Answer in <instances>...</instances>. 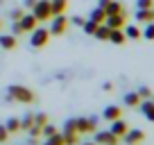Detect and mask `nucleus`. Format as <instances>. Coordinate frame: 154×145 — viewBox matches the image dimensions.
<instances>
[{"label": "nucleus", "mask_w": 154, "mask_h": 145, "mask_svg": "<svg viewBox=\"0 0 154 145\" xmlns=\"http://www.w3.org/2000/svg\"><path fill=\"white\" fill-rule=\"evenodd\" d=\"M109 32H111V27L106 23H102V25H97V29L93 32V36L100 39V41H109Z\"/></svg>", "instance_id": "a211bd4d"}, {"label": "nucleus", "mask_w": 154, "mask_h": 145, "mask_svg": "<svg viewBox=\"0 0 154 145\" xmlns=\"http://www.w3.org/2000/svg\"><path fill=\"white\" fill-rule=\"evenodd\" d=\"M136 20L138 23H152L154 20V9L149 7V9H138L136 11Z\"/></svg>", "instance_id": "f3484780"}, {"label": "nucleus", "mask_w": 154, "mask_h": 145, "mask_svg": "<svg viewBox=\"0 0 154 145\" xmlns=\"http://www.w3.org/2000/svg\"><path fill=\"white\" fill-rule=\"evenodd\" d=\"M48 41H50V32H48V27H34L32 32H29V45L32 48H45L48 45Z\"/></svg>", "instance_id": "7ed1b4c3"}, {"label": "nucleus", "mask_w": 154, "mask_h": 145, "mask_svg": "<svg viewBox=\"0 0 154 145\" xmlns=\"http://www.w3.org/2000/svg\"><path fill=\"white\" fill-rule=\"evenodd\" d=\"M11 32H14V36H18V34H23V29H20L18 20H14V29H11Z\"/></svg>", "instance_id": "f704fd0d"}, {"label": "nucleus", "mask_w": 154, "mask_h": 145, "mask_svg": "<svg viewBox=\"0 0 154 145\" xmlns=\"http://www.w3.org/2000/svg\"><path fill=\"white\" fill-rule=\"evenodd\" d=\"M7 131L9 134H16V131H20V118H9V120L5 122Z\"/></svg>", "instance_id": "4be33fe9"}, {"label": "nucleus", "mask_w": 154, "mask_h": 145, "mask_svg": "<svg viewBox=\"0 0 154 145\" xmlns=\"http://www.w3.org/2000/svg\"><path fill=\"white\" fill-rule=\"evenodd\" d=\"M106 5H109V0H100V2H97V7H102V9H104Z\"/></svg>", "instance_id": "4c0bfd02"}, {"label": "nucleus", "mask_w": 154, "mask_h": 145, "mask_svg": "<svg viewBox=\"0 0 154 145\" xmlns=\"http://www.w3.org/2000/svg\"><path fill=\"white\" fill-rule=\"evenodd\" d=\"M152 5H154V0H138V2H136V7H138V9H149Z\"/></svg>", "instance_id": "7c9ffc66"}, {"label": "nucleus", "mask_w": 154, "mask_h": 145, "mask_svg": "<svg viewBox=\"0 0 154 145\" xmlns=\"http://www.w3.org/2000/svg\"><path fill=\"white\" fill-rule=\"evenodd\" d=\"M61 134H63V145H77V143H79V134H77L75 129L61 131Z\"/></svg>", "instance_id": "aec40b11"}, {"label": "nucleus", "mask_w": 154, "mask_h": 145, "mask_svg": "<svg viewBox=\"0 0 154 145\" xmlns=\"http://www.w3.org/2000/svg\"><path fill=\"white\" fill-rule=\"evenodd\" d=\"M88 18L93 20V23H97V25H102L106 20V14H104V9H102V7H95V9L91 11V14H88Z\"/></svg>", "instance_id": "6ab92c4d"}, {"label": "nucleus", "mask_w": 154, "mask_h": 145, "mask_svg": "<svg viewBox=\"0 0 154 145\" xmlns=\"http://www.w3.org/2000/svg\"><path fill=\"white\" fill-rule=\"evenodd\" d=\"M122 32H125V36H127V39H134V41L143 36V34H140V29L136 27V25H127V27L122 29Z\"/></svg>", "instance_id": "412c9836"}, {"label": "nucleus", "mask_w": 154, "mask_h": 145, "mask_svg": "<svg viewBox=\"0 0 154 145\" xmlns=\"http://www.w3.org/2000/svg\"><path fill=\"white\" fill-rule=\"evenodd\" d=\"M102 88H104V91H113V84H111V82H104V86H102Z\"/></svg>", "instance_id": "e433bc0d"}, {"label": "nucleus", "mask_w": 154, "mask_h": 145, "mask_svg": "<svg viewBox=\"0 0 154 145\" xmlns=\"http://www.w3.org/2000/svg\"><path fill=\"white\" fill-rule=\"evenodd\" d=\"M18 45V41H16L14 34H0V48L7 50V52H11V50Z\"/></svg>", "instance_id": "9b49d317"}, {"label": "nucleus", "mask_w": 154, "mask_h": 145, "mask_svg": "<svg viewBox=\"0 0 154 145\" xmlns=\"http://www.w3.org/2000/svg\"><path fill=\"white\" fill-rule=\"evenodd\" d=\"M82 145H97V143H95V140H93V143H82Z\"/></svg>", "instance_id": "ea45409f"}, {"label": "nucleus", "mask_w": 154, "mask_h": 145, "mask_svg": "<svg viewBox=\"0 0 154 145\" xmlns=\"http://www.w3.org/2000/svg\"><path fill=\"white\" fill-rule=\"evenodd\" d=\"M32 125H34V113H25V116L20 118V129H25V131H27Z\"/></svg>", "instance_id": "b1692460"}, {"label": "nucleus", "mask_w": 154, "mask_h": 145, "mask_svg": "<svg viewBox=\"0 0 154 145\" xmlns=\"http://www.w3.org/2000/svg\"><path fill=\"white\" fill-rule=\"evenodd\" d=\"M50 9H52V16L66 14V9H68V0H50Z\"/></svg>", "instance_id": "4468645a"}, {"label": "nucleus", "mask_w": 154, "mask_h": 145, "mask_svg": "<svg viewBox=\"0 0 154 145\" xmlns=\"http://www.w3.org/2000/svg\"><path fill=\"white\" fill-rule=\"evenodd\" d=\"M109 41H111V43H116V45H122V43H125L127 36H125V32H122V27L111 29V32H109Z\"/></svg>", "instance_id": "2eb2a0df"}, {"label": "nucleus", "mask_w": 154, "mask_h": 145, "mask_svg": "<svg viewBox=\"0 0 154 145\" xmlns=\"http://www.w3.org/2000/svg\"><path fill=\"white\" fill-rule=\"evenodd\" d=\"M18 25H20V29H23V34H29L34 27H38V20H36L34 14H23L18 18Z\"/></svg>", "instance_id": "423d86ee"}, {"label": "nucleus", "mask_w": 154, "mask_h": 145, "mask_svg": "<svg viewBox=\"0 0 154 145\" xmlns=\"http://www.w3.org/2000/svg\"><path fill=\"white\" fill-rule=\"evenodd\" d=\"M23 14H25V9H23V7H18V9H11V14H9V16H11V20H18Z\"/></svg>", "instance_id": "473e14b6"}, {"label": "nucleus", "mask_w": 154, "mask_h": 145, "mask_svg": "<svg viewBox=\"0 0 154 145\" xmlns=\"http://www.w3.org/2000/svg\"><path fill=\"white\" fill-rule=\"evenodd\" d=\"M138 106H140V111H143V116L154 122V100H140Z\"/></svg>", "instance_id": "f8f14e48"}, {"label": "nucleus", "mask_w": 154, "mask_h": 145, "mask_svg": "<svg viewBox=\"0 0 154 145\" xmlns=\"http://www.w3.org/2000/svg\"><path fill=\"white\" fill-rule=\"evenodd\" d=\"M125 104L127 106H138L140 104V95L138 93H127L125 95Z\"/></svg>", "instance_id": "5701e85b"}, {"label": "nucleus", "mask_w": 154, "mask_h": 145, "mask_svg": "<svg viewBox=\"0 0 154 145\" xmlns=\"http://www.w3.org/2000/svg\"><path fill=\"white\" fill-rule=\"evenodd\" d=\"M102 118H104L106 122L116 120V118H122V109L120 106H106L104 111H102Z\"/></svg>", "instance_id": "ddd939ff"}, {"label": "nucleus", "mask_w": 154, "mask_h": 145, "mask_svg": "<svg viewBox=\"0 0 154 145\" xmlns=\"http://www.w3.org/2000/svg\"><path fill=\"white\" fill-rule=\"evenodd\" d=\"M68 25H70V20H68L66 14L52 16V18H50V27H48L50 36H63V34H66V29H68Z\"/></svg>", "instance_id": "f03ea898"}, {"label": "nucleus", "mask_w": 154, "mask_h": 145, "mask_svg": "<svg viewBox=\"0 0 154 145\" xmlns=\"http://www.w3.org/2000/svg\"><path fill=\"white\" fill-rule=\"evenodd\" d=\"M41 134L45 136V138H48V136H52V134H57V127L54 125H48V122H45L43 127H41Z\"/></svg>", "instance_id": "a878e982"}, {"label": "nucleus", "mask_w": 154, "mask_h": 145, "mask_svg": "<svg viewBox=\"0 0 154 145\" xmlns=\"http://www.w3.org/2000/svg\"><path fill=\"white\" fill-rule=\"evenodd\" d=\"M45 122H48V116H45V113H36V116H34V125L43 127Z\"/></svg>", "instance_id": "c756f323"}, {"label": "nucleus", "mask_w": 154, "mask_h": 145, "mask_svg": "<svg viewBox=\"0 0 154 145\" xmlns=\"http://www.w3.org/2000/svg\"><path fill=\"white\" fill-rule=\"evenodd\" d=\"M29 136H32V143H34V140H36L38 138V136H41V127H38V125H32V127H29Z\"/></svg>", "instance_id": "c85d7f7f"}, {"label": "nucleus", "mask_w": 154, "mask_h": 145, "mask_svg": "<svg viewBox=\"0 0 154 145\" xmlns=\"http://www.w3.org/2000/svg\"><path fill=\"white\" fill-rule=\"evenodd\" d=\"M7 138H9V131L5 125H0V143H7Z\"/></svg>", "instance_id": "2f4dec72"}, {"label": "nucleus", "mask_w": 154, "mask_h": 145, "mask_svg": "<svg viewBox=\"0 0 154 145\" xmlns=\"http://www.w3.org/2000/svg\"><path fill=\"white\" fill-rule=\"evenodd\" d=\"M125 11V7L118 2V0H109V5L104 7V14L106 16H116V14H122Z\"/></svg>", "instance_id": "dca6fc26"}, {"label": "nucleus", "mask_w": 154, "mask_h": 145, "mask_svg": "<svg viewBox=\"0 0 154 145\" xmlns=\"http://www.w3.org/2000/svg\"><path fill=\"white\" fill-rule=\"evenodd\" d=\"M43 145H54V143H50V140H48V138H45V143H43Z\"/></svg>", "instance_id": "58836bf2"}, {"label": "nucleus", "mask_w": 154, "mask_h": 145, "mask_svg": "<svg viewBox=\"0 0 154 145\" xmlns=\"http://www.w3.org/2000/svg\"><path fill=\"white\" fill-rule=\"evenodd\" d=\"M82 27H84V32H86V34H93V32L97 29V23H93V20L88 18V20H84V25H82Z\"/></svg>", "instance_id": "bb28decb"}, {"label": "nucleus", "mask_w": 154, "mask_h": 145, "mask_svg": "<svg viewBox=\"0 0 154 145\" xmlns=\"http://www.w3.org/2000/svg\"><path fill=\"white\" fill-rule=\"evenodd\" d=\"M95 125H97L95 118H75V129H77V134H79V136L95 131Z\"/></svg>", "instance_id": "39448f33"}, {"label": "nucleus", "mask_w": 154, "mask_h": 145, "mask_svg": "<svg viewBox=\"0 0 154 145\" xmlns=\"http://www.w3.org/2000/svg\"><path fill=\"white\" fill-rule=\"evenodd\" d=\"M25 145H32V143H25Z\"/></svg>", "instance_id": "79ce46f5"}, {"label": "nucleus", "mask_w": 154, "mask_h": 145, "mask_svg": "<svg viewBox=\"0 0 154 145\" xmlns=\"http://www.w3.org/2000/svg\"><path fill=\"white\" fill-rule=\"evenodd\" d=\"M68 20H70L72 25H77V27H82V25H84V18H82V16H72V18H68Z\"/></svg>", "instance_id": "72a5a7b5"}, {"label": "nucleus", "mask_w": 154, "mask_h": 145, "mask_svg": "<svg viewBox=\"0 0 154 145\" xmlns=\"http://www.w3.org/2000/svg\"><path fill=\"white\" fill-rule=\"evenodd\" d=\"M122 140H125L127 145H138V143H143V140H145V131H140V129H127V134L122 136Z\"/></svg>", "instance_id": "6e6552de"}, {"label": "nucleus", "mask_w": 154, "mask_h": 145, "mask_svg": "<svg viewBox=\"0 0 154 145\" xmlns=\"http://www.w3.org/2000/svg\"><path fill=\"white\" fill-rule=\"evenodd\" d=\"M136 93L140 95V100H149V97H152V88H147V86H140Z\"/></svg>", "instance_id": "cd10ccee"}, {"label": "nucleus", "mask_w": 154, "mask_h": 145, "mask_svg": "<svg viewBox=\"0 0 154 145\" xmlns=\"http://www.w3.org/2000/svg\"><path fill=\"white\" fill-rule=\"evenodd\" d=\"M34 91L27 86H23V84H14V86L7 88V100L11 102H20V104H32L34 102Z\"/></svg>", "instance_id": "f257e3e1"}, {"label": "nucleus", "mask_w": 154, "mask_h": 145, "mask_svg": "<svg viewBox=\"0 0 154 145\" xmlns=\"http://www.w3.org/2000/svg\"><path fill=\"white\" fill-rule=\"evenodd\" d=\"M95 143L97 145H118L120 138L111 131H95Z\"/></svg>", "instance_id": "0eeeda50"}, {"label": "nucleus", "mask_w": 154, "mask_h": 145, "mask_svg": "<svg viewBox=\"0 0 154 145\" xmlns=\"http://www.w3.org/2000/svg\"><path fill=\"white\" fill-rule=\"evenodd\" d=\"M140 34H143L147 41H154V20H152V23H145V29Z\"/></svg>", "instance_id": "393cba45"}, {"label": "nucleus", "mask_w": 154, "mask_h": 145, "mask_svg": "<svg viewBox=\"0 0 154 145\" xmlns=\"http://www.w3.org/2000/svg\"><path fill=\"white\" fill-rule=\"evenodd\" d=\"M32 14L36 16L38 23L52 18V9H50V0H36V5L32 7Z\"/></svg>", "instance_id": "20e7f679"}, {"label": "nucleus", "mask_w": 154, "mask_h": 145, "mask_svg": "<svg viewBox=\"0 0 154 145\" xmlns=\"http://www.w3.org/2000/svg\"><path fill=\"white\" fill-rule=\"evenodd\" d=\"M34 5H36V0H23V7H25V9H32Z\"/></svg>", "instance_id": "c9c22d12"}, {"label": "nucleus", "mask_w": 154, "mask_h": 145, "mask_svg": "<svg viewBox=\"0 0 154 145\" xmlns=\"http://www.w3.org/2000/svg\"><path fill=\"white\" fill-rule=\"evenodd\" d=\"M106 25H109L111 29H118V27H125L127 25V14L122 11V14H116V16H106V20H104Z\"/></svg>", "instance_id": "9d476101"}, {"label": "nucleus", "mask_w": 154, "mask_h": 145, "mask_svg": "<svg viewBox=\"0 0 154 145\" xmlns=\"http://www.w3.org/2000/svg\"><path fill=\"white\" fill-rule=\"evenodd\" d=\"M0 27H2V20H0Z\"/></svg>", "instance_id": "a19ab883"}, {"label": "nucleus", "mask_w": 154, "mask_h": 145, "mask_svg": "<svg viewBox=\"0 0 154 145\" xmlns=\"http://www.w3.org/2000/svg\"><path fill=\"white\" fill-rule=\"evenodd\" d=\"M127 129H129V125H127L125 120H122V118H116V120H111V134H116L118 136V138H122V136L127 134Z\"/></svg>", "instance_id": "1a4fd4ad"}]
</instances>
